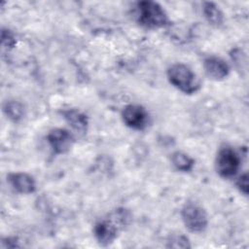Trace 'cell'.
I'll list each match as a JSON object with an SVG mask.
<instances>
[{"mask_svg":"<svg viewBox=\"0 0 249 249\" xmlns=\"http://www.w3.org/2000/svg\"><path fill=\"white\" fill-rule=\"evenodd\" d=\"M181 217L186 228L193 232L203 231L208 224L205 210L200 205L194 202H187L183 206Z\"/></svg>","mask_w":249,"mask_h":249,"instance_id":"277c9868","label":"cell"},{"mask_svg":"<svg viewBox=\"0 0 249 249\" xmlns=\"http://www.w3.org/2000/svg\"><path fill=\"white\" fill-rule=\"evenodd\" d=\"M236 186L238 187V189L240 190V192L242 194H244L245 196L248 195L249 192V184H248V173L245 172L243 173L237 180L236 182Z\"/></svg>","mask_w":249,"mask_h":249,"instance_id":"2e32d148","label":"cell"},{"mask_svg":"<svg viewBox=\"0 0 249 249\" xmlns=\"http://www.w3.org/2000/svg\"><path fill=\"white\" fill-rule=\"evenodd\" d=\"M240 167V158L231 147L221 148L216 158L217 172L225 178L232 177Z\"/></svg>","mask_w":249,"mask_h":249,"instance_id":"5b68a950","label":"cell"},{"mask_svg":"<svg viewBox=\"0 0 249 249\" xmlns=\"http://www.w3.org/2000/svg\"><path fill=\"white\" fill-rule=\"evenodd\" d=\"M130 214L124 208L116 209L107 219L100 220L94 226V235L97 241L104 246L111 244L118 235V231L128 225Z\"/></svg>","mask_w":249,"mask_h":249,"instance_id":"6da1fadb","label":"cell"},{"mask_svg":"<svg viewBox=\"0 0 249 249\" xmlns=\"http://www.w3.org/2000/svg\"><path fill=\"white\" fill-rule=\"evenodd\" d=\"M11 186L19 194H31L36 189V184L32 176L24 172L11 173L7 176Z\"/></svg>","mask_w":249,"mask_h":249,"instance_id":"9c48e42d","label":"cell"},{"mask_svg":"<svg viewBox=\"0 0 249 249\" xmlns=\"http://www.w3.org/2000/svg\"><path fill=\"white\" fill-rule=\"evenodd\" d=\"M62 116L68 124L77 132L85 133L88 129V117L77 109H66L62 111Z\"/></svg>","mask_w":249,"mask_h":249,"instance_id":"30bf717a","label":"cell"},{"mask_svg":"<svg viewBox=\"0 0 249 249\" xmlns=\"http://www.w3.org/2000/svg\"><path fill=\"white\" fill-rule=\"evenodd\" d=\"M167 79L173 87L187 94L197 91L200 87L195 73L182 63H175L167 69Z\"/></svg>","mask_w":249,"mask_h":249,"instance_id":"7a4b0ae2","label":"cell"},{"mask_svg":"<svg viewBox=\"0 0 249 249\" xmlns=\"http://www.w3.org/2000/svg\"><path fill=\"white\" fill-rule=\"evenodd\" d=\"M138 21L148 28H160L168 24L164 9L154 1H141L137 4Z\"/></svg>","mask_w":249,"mask_h":249,"instance_id":"3957f363","label":"cell"},{"mask_svg":"<svg viewBox=\"0 0 249 249\" xmlns=\"http://www.w3.org/2000/svg\"><path fill=\"white\" fill-rule=\"evenodd\" d=\"M1 43L4 49L10 50L16 45V38L12 31L9 29H2L1 31Z\"/></svg>","mask_w":249,"mask_h":249,"instance_id":"5bb4252c","label":"cell"},{"mask_svg":"<svg viewBox=\"0 0 249 249\" xmlns=\"http://www.w3.org/2000/svg\"><path fill=\"white\" fill-rule=\"evenodd\" d=\"M167 247H173V248H189V240L187 237L183 235H175L170 238L168 241Z\"/></svg>","mask_w":249,"mask_h":249,"instance_id":"9a60e30c","label":"cell"},{"mask_svg":"<svg viewBox=\"0 0 249 249\" xmlns=\"http://www.w3.org/2000/svg\"><path fill=\"white\" fill-rule=\"evenodd\" d=\"M48 143L56 155L67 153L73 145V135L64 128H53L47 135Z\"/></svg>","mask_w":249,"mask_h":249,"instance_id":"52a82bcc","label":"cell"},{"mask_svg":"<svg viewBox=\"0 0 249 249\" xmlns=\"http://www.w3.org/2000/svg\"><path fill=\"white\" fill-rule=\"evenodd\" d=\"M202 13L206 20L214 26H220L224 21V15L222 11L213 2L203 3Z\"/></svg>","mask_w":249,"mask_h":249,"instance_id":"8fae6325","label":"cell"},{"mask_svg":"<svg viewBox=\"0 0 249 249\" xmlns=\"http://www.w3.org/2000/svg\"><path fill=\"white\" fill-rule=\"evenodd\" d=\"M3 111L7 118L13 122H18L24 115L23 105L16 100H9L3 105Z\"/></svg>","mask_w":249,"mask_h":249,"instance_id":"4fadbf2b","label":"cell"},{"mask_svg":"<svg viewBox=\"0 0 249 249\" xmlns=\"http://www.w3.org/2000/svg\"><path fill=\"white\" fill-rule=\"evenodd\" d=\"M206 74L214 80H222L230 73L229 65L218 56H208L203 61Z\"/></svg>","mask_w":249,"mask_h":249,"instance_id":"ba28073f","label":"cell"},{"mask_svg":"<svg viewBox=\"0 0 249 249\" xmlns=\"http://www.w3.org/2000/svg\"><path fill=\"white\" fill-rule=\"evenodd\" d=\"M122 119L126 126L136 130H143L148 124L149 116L142 106L129 104L123 109Z\"/></svg>","mask_w":249,"mask_h":249,"instance_id":"8992f818","label":"cell"},{"mask_svg":"<svg viewBox=\"0 0 249 249\" xmlns=\"http://www.w3.org/2000/svg\"><path fill=\"white\" fill-rule=\"evenodd\" d=\"M171 162L177 170L182 172L191 171L195 165L194 160L191 157H189L187 154L180 151L174 152L172 154Z\"/></svg>","mask_w":249,"mask_h":249,"instance_id":"7c38bea8","label":"cell"}]
</instances>
